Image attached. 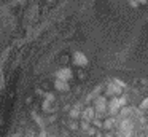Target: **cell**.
<instances>
[{"label":"cell","instance_id":"1","mask_svg":"<svg viewBox=\"0 0 148 137\" xmlns=\"http://www.w3.org/2000/svg\"><path fill=\"white\" fill-rule=\"evenodd\" d=\"M94 110H96V118L97 120H100V118H103V115L107 113V107H108V101H107L105 96H97L96 99H94Z\"/></svg>","mask_w":148,"mask_h":137},{"label":"cell","instance_id":"2","mask_svg":"<svg viewBox=\"0 0 148 137\" xmlns=\"http://www.w3.org/2000/svg\"><path fill=\"white\" fill-rule=\"evenodd\" d=\"M121 94H123V89L118 85H115L113 81H108L105 85V97L107 96L108 97H119Z\"/></svg>","mask_w":148,"mask_h":137},{"label":"cell","instance_id":"3","mask_svg":"<svg viewBox=\"0 0 148 137\" xmlns=\"http://www.w3.org/2000/svg\"><path fill=\"white\" fill-rule=\"evenodd\" d=\"M119 110H121V105H119V97H110L108 107H107V113L110 116H118Z\"/></svg>","mask_w":148,"mask_h":137},{"label":"cell","instance_id":"4","mask_svg":"<svg viewBox=\"0 0 148 137\" xmlns=\"http://www.w3.org/2000/svg\"><path fill=\"white\" fill-rule=\"evenodd\" d=\"M73 76V72H72L70 67H62L56 72V78L58 80H64V81H69V80Z\"/></svg>","mask_w":148,"mask_h":137},{"label":"cell","instance_id":"5","mask_svg":"<svg viewBox=\"0 0 148 137\" xmlns=\"http://www.w3.org/2000/svg\"><path fill=\"white\" fill-rule=\"evenodd\" d=\"M81 118H83V121H88V123H91V121L96 118V110H94L92 105H88V107L81 112Z\"/></svg>","mask_w":148,"mask_h":137},{"label":"cell","instance_id":"6","mask_svg":"<svg viewBox=\"0 0 148 137\" xmlns=\"http://www.w3.org/2000/svg\"><path fill=\"white\" fill-rule=\"evenodd\" d=\"M73 62L77 64V65L84 67L88 64V57L84 56V53H81V51H75L73 53Z\"/></svg>","mask_w":148,"mask_h":137},{"label":"cell","instance_id":"7","mask_svg":"<svg viewBox=\"0 0 148 137\" xmlns=\"http://www.w3.org/2000/svg\"><path fill=\"white\" fill-rule=\"evenodd\" d=\"M54 88L58 89V91H69V81H64V80H58L56 78V81H54Z\"/></svg>","mask_w":148,"mask_h":137},{"label":"cell","instance_id":"8","mask_svg":"<svg viewBox=\"0 0 148 137\" xmlns=\"http://www.w3.org/2000/svg\"><path fill=\"white\" fill-rule=\"evenodd\" d=\"M80 116H81V104H77V105H75V107L70 110V118L75 121V120H78Z\"/></svg>","mask_w":148,"mask_h":137},{"label":"cell","instance_id":"9","mask_svg":"<svg viewBox=\"0 0 148 137\" xmlns=\"http://www.w3.org/2000/svg\"><path fill=\"white\" fill-rule=\"evenodd\" d=\"M42 108H43V112H46V113H49V112L54 110V108H53V102H49V101H43Z\"/></svg>","mask_w":148,"mask_h":137},{"label":"cell","instance_id":"10","mask_svg":"<svg viewBox=\"0 0 148 137\" xmlns=\"http://www.w3.org/2000/svg\"><path fill=\"white\" fill-rule=\"evenodd\" d=\"M32 116L35 118V123L38 124V126L42 127V129H45V121H43V118H42V116H38L37 113H32Z\"/></svg>","mask_w":148,"mask_h":137},{"label":"cell","instance_id":"11","mask_svg":"<svg viewBox=\"0 0 148 137\" xmlns=\"http://www.w3.org/2000/svg\"><path fill=\"white\" fill-rule=\"evenodd\" d=\"M138 107H140V110H142V112L148 110V97H145L143 101L140 102V105H138Z\"/></svg>","mask_w":148,"mask_h":137},{"label":"cell","instance_id":"12","mask_svg":"<svg viewBox=\"0 0 148 137\" xmlns=\"http://www.w3.org/2000/svg\"><path fill=\"white\" fill-rule=\"evenodd\" d=\"M112 81L115 83V85H118V86H119V88H121V89H124V88H126V83L123 81V80H119V78H113Z\"/></svg>","mask_w":148,"mask_h":137},{"label":"cell","instance_id":"13","mask_svg":"<svg viewBox=\"0 0 148 137\" xmlns=\"http://www.w3.org/2000/svg\"><path fill=\"white\" fill-rule=\"evenodd\" d=\"M43 96H45V101L54 102V94H53V92H43Z\"/></svg>","mask_w":148,"mask_h":137},{"label":"cell","instance_id":"14","mask_svg":"<svg viewBox=\"0 0 148 137\" xmlns=\"http://www.w3.org/2000/svg\"><path fill=\"white\" fill-rule=\"evenodd\" d=\"M80 127L84 131V132H86V131L89 129L91 126H89V123H88V121H83V120H81V123H80Z\"/></svg>","mask_w":148,"mask_h":137},{"label":"cell","instance_id":"15","mask_svg":"<svg viewBox=\"0 0 148 137\" xmlns=\"http://www.w3.org/2000/svg\"><path fill=\"white\" fill-rule=\"evenodd\" d=\"M86 134H88V136H96V134H97V129H96V127H92V126H91L89 129L86 131Z\"/></svg>","mask_w":148,"mask_h":137},{"label":"cell","instance_id":"16","mask_svg":"<svg viewBox=\"0 0 148 137\" xmlns=\"http://www.w3.org/2000/svg\"><path fill=\"white\" fill-rule=\"evenodd\" d=\"M91 123H92L94 126H97V127H102V121H100V120H97V118H94V120L91 121Z\"/></svg>","mask_w":148,"mask_h":137},{"label":"cell","instance_id":"17","mask_svg":"<svg viewBox=\"0 0 148 137\" xmlns=\"http://www.w3.org/2000/svg\"><path fill=\"white\" fill-rule=\"evenodd\" d=\"M70 129H72V131H78V123H75V121L72 120V123H70Z\"/></svg>","mask_w":148,"mask_h":137},{"label":"cell","instance_id":"18","mask_svg":"<svg viewBox=\"0 0 148 137\" xmlns=\"http://www.w3.org/2000/svg\"><path fill=\"white\" fill-rule=\"evenodd\" d=\"M37 137H48V132H46V129H42V131L38 132V136H37Z\"/></svg>","mask_w":148,"mask_h":137},{"label":"cell","instance_id":"19","mask_svg":"<svg viewBox=\"0 0 148 137\" xmlns=\"http://www.w3.org/2000/svg\"><path fill=\"white\" fill-rule=\"evenodd\" d=\"M103 137H115V134H113L112 131H107V132L103 134Z\"/></svg>","mask_w":148,"mask_h":137},{"label":"cell","instance_id":"20","mask_svg":"<svg viewBox=\"0 0 148 137\" xmlns=\"http://www.w3.org/2000/svg\"><path fill=\"white\" fill-rule=\"evenodd\" d=\"M135 2H137V3H143V5H147L148 0H135Z\"/></svg>","mask_w":148,"mask_h":137},{"label":"cell","instance_id":"21","mask_svg":"<svg viewBox=\"0 0 148 137\" xmlns=\"http://www.w3.org/2000/svg\"><path fill=\"white\" fill-rule=\"evenodd\" d=\"M129 3H131V5H132V6H137V5H138V3H137V2H135V0H131V2H129Z\"/></svg>","mask_w":148,"mask_h":137},{"label":"cell","instance_id":"22","mask_svg":"<svg viewBox=\"0 0 148 137\" xmlns=\"http://www.w3.org/2000/svg\"><path fill=\"white\" fill-rule=\"evenodd\" d=\"M137 137H145V134H143V132H140V134H137Z\"/></svg>","mask_w":148,"mask_h":137},{"label":"cell","instance_id":"23","mask_svg":"<svg viewBox=\"0 0 148 137\" xmlns=\"http://www.w3.org/2000/svg\"><path fill=\"white\" fill-rule=\"evenodd\" d=\"M145 129H147V131H148V121H147V126H145Z\"/></svg>","mask_w":148,"mask_h":137},{"label":"cell","instance_id":"24","mask_svg":"<svg viewBox=\"0 0 148 137\" xmlns=\"http://www.w3.org/2000/svg\"><path fill=\"white\" fill-rule=\"evenodd\" d=\"M145 137H148V131H147V134H145Z\"/></svg>","mask_w":148,"mask_h":137},{"label":"cell","instance_id":"25","mask_svg":"<svg viewBox=\"0 0 148 137\" xmlns=\"http://www.w3.org/2000/svg\"><path fill=\"white\" fill-rule=\"evenodd\" d=\"M48 137H56V136H48Z\"/></svg>","mask_w":148,"mask_h":137}]
</instances>
